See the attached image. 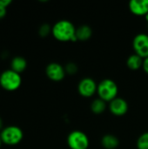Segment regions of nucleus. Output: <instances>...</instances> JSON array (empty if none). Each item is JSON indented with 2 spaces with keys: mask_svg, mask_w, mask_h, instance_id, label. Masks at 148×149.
Returning a JSON list of instances; mask_svg holds the SVG:
<instances>
[{
  "mask_svg": "<svg viewBox=\"0 0 148 149\" xmlns=\"http://www.w3.org/2000/svg\"><path fill=\"white\" fill-rule=\"evenodd\" d=\"M142 68H143L144 72L148 74V57L143 59V65H142Z\"/></svg>",
  "mask_w": 148,
  "mask_h": 149,
  "instance_id": "obj_20",
  "label": "nucleus"
},
{
  "mask_svg": "<svg viewBox=\"0 0 148 149\" xmlns=\"http://www.w3.org/2000/svg\"><path fill=\"white\" fill-rule=\"evenodd\" d=\"M119 87L111 79H104L98 84L97 93L99 98L106 102H111L118 97Z\"/></svg>",
  "mask_w": 148,
  "mask_h": 149,
  "instance_id": "obj_2",
  "label": "nucleus"
},
{
  "mask_svg": "<svg viewBox=\"0 0 148 149\" xmlns=\"http://www.w3.org/2000/svg\"><path fill=\"white\" fill-rule=\"evenodd\" d=\"M51 34L55 39L60 42H75L77 41L76 27L74 24L66 19H62L56 22L51 29Z\"/></svg>",
  "mask_w": 148,
  "mask_h": 149,
  "instance_id": "obj_1",
  "label": "nucleus"
},
{
  "mask_svg": "<svg viewBox=\"0 0 148 149\" xmlns=\"http://www.w3.org/2000/svg\"><path fill=\"white\" fill-rule=\"evenodd\" d=\"M129 10L135 16H146L148 13V0H132Z\"/></svg>",
  "mask_w": 148,
  "mask_h": 149,
  "instance_id": "obj_10",
  "label": "nucleus"
},
{
  "mask_svg": "<svg viewBox=\"0 0 148 149\" xmlns=\"http://www.w3.org/2000/svg\"><path fill=\"white\" fill-rule=\"evenodd\" d=\"M90 107H91L92 112L94 114H101L106 111L107 105H106V101H104L103 100H101L99 98H97L92 101Z\"/></svg>",
  "mask_w": 148,
  "mask_h": 149,
  "instance_id": "obj_15",
  "label": "nucleus"
},
{
  "mask_svg": "<svg viewBox=\"0 0 148 149\" xmlns=\"http://www.w3.org/2000/svg\"><path fill=\"white\" fill-rule=\"evenodd\" d=\"M45 74L49 79L58 82L65 79L66 72L65 70V66H63L59 63L51 62L47 65L45 68Z\"/></svg>",
  "mask_w": 148,
  "mask_h": 149,
  "instance_id": "obj_8",
  "label": "nucleus"
},
{
  "mask_svg": "<svg viewBox=\"0 0 148 149\" xmlns=\"http://www.w3.org/2000/svg\"><path fill=\"white\" fill-rule=\"evenodd\" d=\"M2 129H3V120L0 117V130H2Z\"/></svg>",
  "mask_w": 148,
  "mask_h": 149,
  "instance_id": "obj_22",
  "label": "nucleus"
},
{
  "mask_svg": "<svg viewBox=\"0 0 148 149\" xmlns=\"http://www.w3.org/2000/svg\"><path fill=\"white\" fill-rule=\"evenodd\" d=\"M22 84V77L20 73L11 69L4 70L0 74V86L8 92L17 90Z\"/></svg>",
  "mask_w": 148,
  "mask_h": 149,
  "instance_id": "obj_3",
  "label": "nucleus"
},
{
  "mask_svg": "<svg viewBox=\"0 0 148 149\" xmlns=\"http://www.w3.org/2000/svg\"><path fill=\"white\" fill-rule=\"evenodd\" d=\"M133 47L134 53L146 58L148 57V35L147 33L137 34L133 40Z\"/></svg>",
  "mask_w": 148,
  "mask_h": 149,
  "instance_id": "obj_7",
  "label": "nucleus"
},
{
  "mask_svg": "<svg viewBox=\"0 0 148 149\" xmlns=\"http://www.w3.org/2000/svg\"><path fill=\"white\" fill-rule=\"evenodd\" d=\"M136 147L138 149H148V132H145L139 136Z\"/></svg>",
  "mask_w": 148,
  "mask_h": 149,
  "instance_id": "obj_16",
  "label": "nucleus"
},
{
  "mask_svg": "<svg viewBox=\"0 0 148 149\" xmlns=\"http://www.w3.org/2000/svg\"><path fill=\"white\" fill-rule=\"evenodd\" d=\"M109 111L115 116H123L128 112V103L126 100L117 97L108 105Z\"/></svg>",
  "mask_w": 148,
  "mask_h": 149,
  "instance_id": "obj_9",
  "label": "nucleus"
},
{
  "mask_svg": "<svg viewBox=\"0 0 148 149\" xmlns=\"http://www.w3.org/2000/svg\"><path fill=\"white\" fill-rule=\"evenodd\" d=\"M11 3V0H0V8L7 9V7Z\"/></svg>",
  "mask_w": 148,
  "mask_h": 149,
  "instance_id": "obj_19",
  "label": "nucleus"
},
{
  "mask_svg": "<svg viewBox=\"0 0 148 149\" xmlns=\"http://www.w3.org/2000/svg\"><path fill=\"white\" fill-rule=\"evenodd\" d=\"M6 10H7V9L0 8V19H2L3 17H5V15H6Z\"/></svg>",
  "mask_w": 148,
  "mask_h": 149,
  "instance_id": "obj_21",
  "label": "nucleus"
},
{
  "mask_svg": "<svg viewBox=\"0 0 148 149\" xmlns=\"http://www.w3.org/2000/svg\"><path fill=\"white\" fill-rule=\"evenodd\" d=\"M98 84L92 78H83L78 84L79 93L85 98H90L97 93Z\"/></svg>",
  "mask_w": 148,
  "mask_h": 149,
  "instance_id": "obj_6",
  "label": "nucleus"
},
{
  "mask_svg": "<svg viewBox=\"0 0 148 149\" xmlns=\"http://www.w3.org/2000/svg\"><path fill=\"white\" fill-rule=\"evenodd\" d=\"M51 29L52 26H51L49 24H43L38 28V34L40 37L45 38L51 33Z\"/></svg>",
  "mask_w": 148,
  "mask_h": 149,
  "instance_id": "obj_17",
  "label": "nucleus"
},
{
  "mask_svg": "<svg viewBox=\"0 0 148 149\" xmlns=\"http://www.w3.org/2000/svg\"><path fill=\"white\" fill-rule=\"evenodd\" d=\"M145 18H146V20H147V24H148V13L145 16Z\"/></svg>",
  "mask_w": 148,
  "mask_h": 149,
  "instance_id": "obj_23",
  "label": "nucleus"
},
{
  "mask_svg": "<svg viewBox=\"0 0 148 149\" xmlns=\"http://www.w3.org/2000/svg\"><path fill=\"white\" fill-rule=\"evenodd\" d=\"M89 144L88 136L82 131H72L67 136V145L70 149H87Z\"/></svg>",
  "mask_w": 148,
  "mask_h": 149,
  "instance_id": "obj_5",
  "label": "nucleus"
},
{
  "mask_svg": "<svg viewBox=\"0 0 148 149\" xmlns=\"http://www.w3.org/2000/svg\"><path fill=\"white\" fill-rule=\"evenodd\" d=\"M0 137L3 144L7 146H16L22 141L24 133L18 126L10 125L4 127L1 130Z\"/></svg>",
  "mask_w": 148,
  "mask_h": 149,
  "instance_id": "obj_4",
  "label": "nucleus"
},
{
  "mask_svg": "<svg viewBox=\"0 0 148 149\" xmlns=\"http://www.w3.org/2000/svg\"><path fill=\"white\" fill-rule=\"evenodd\" d=\"M3 142H2V140H1V137H0V148H1V146H2Z\"/></svg>",
  "mask_w": 148,
  "mask_h": 149,
  "instance_id": "obj_24",
  "label": "nucleus"
},
{
  "mask_svg": "<svg viewBox=\"0 0 148 149\" xmlns=\"http://www.w3.org/2000/svg\"><path fill=\"white\" fill-rule=\"evenodd\" d=\"M92 35V29L87 24H82L76 28V38L79 41H86L91 38Z\"/></svg>",
  "mask_w": 148,
  "mask_h": 149,
  "instance_id": "obj_11",
  "label": "nucleus"
},
{
  "mask_svg": "<svg viewBox=\"0 0 148 149\" xmlns=\"http://www.w3.org/2000/svg\"><path fill=\"white\" fill-rule=\"evenodd\" d=\"M147 28H148V24H147Z\"/></svg>",
  "mask_w": 148,
  "mask_h": 149,
  "instance_id": "obj_25",
  "label": "nucleus"
},
{
  "mask_svg": "<svg viewBox=\"0 0 148 149\" xmlns=\"http://www.w3.org/2000/svg\"><path fill=\"white\" fill-rule=\"evenodd\" d=\"M101 145L105 149H116L120 145V140L113 134H106L101 139Z\"/></svg>",
  "mask_w": 148,
  "mask_h": 149,
  "instance_id": "obj_13",
  "label": "nucleus"
},
{
  "mask_svg": "<svg viewBox=\"0 0 148 149\" xmlns=\"http://www.w3.org/2000/svg\"><path fill=\"white\" fill-rule=\"evenodd\" d=\"M143 59L136 53L131 54L126 59V65L132 71H137L143 65Z\"/></svg>",
  "mask_w": 148,
  "mask_h": 149,
  "instance_id": "obj_14",
  "label": "nucleus"
},
{
  "mask_svg": "<svg viewBox=\"0 0 148 149\" xmlns=\"http://www.w3.org/2000/svg\"><path fill=\"white\" fill-rule=\"evenodd\" d=\"M65 72L67 74H70V75H74L78 72L79 71V67L78 65L73 63V62H69L67 63L65 65Z\"/></svg>",
  "mask_w": 148,
  "mask_h": 149,
  "instance_id": "obj_18",
  "label": "nucleus"
},
{
  "mask_svg": "<svg viewBox=\"0 0 148 149\" xmlns=\"http://www.w3.org/2000/svg\"><path fill=\"white\" fill-rule=\"evenodd\" d=\"M27 67V61L24 57L15 56L10 61V69L16 72L21 73Z\"/></svg>",
  "mask_w": 148,
  "mask_h": 149,
  "instance_id": "obj_12",
  "label": "nucleus"
}]
</instances>
